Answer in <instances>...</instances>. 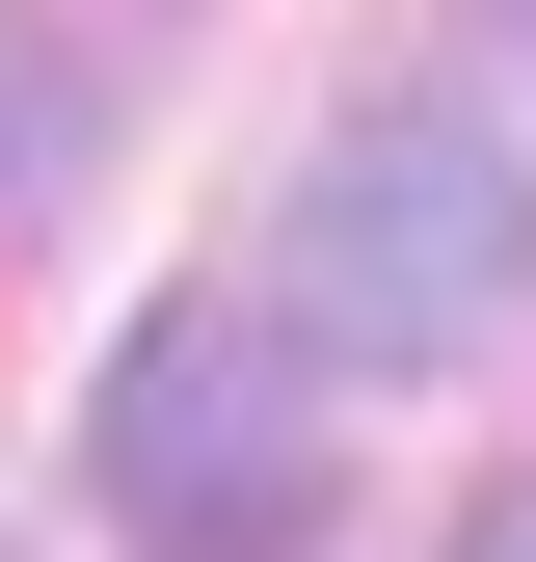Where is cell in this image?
I'll return each instance as SVG.
<instances>
[{
    "mask_svg": "<svg viewBox=\"0 0 536 562\" xmlns=\"http://www.w3.org/2000/svg\"><path fill=\"white\" fill-rule=\"evenodd\" d=\"M268 295H295L322 375H456L510 295H536V188L483 108H349L295 161V215H268Z\"/></svg>",
    "mask_w": 536,
    "mask_h": 562,
    "instance_id": "6da1fadb",
    "label": "cell"
},
{
    "mask_svg": "<svg viewBox=\"0 0 536 562\" xmlns=\"http://www.w3.org/2000/svg\"><path fill=\"white\" fill-rule=\"evenodd\" d=\"M108 536L134 562H295L322 536V348H295V295H161L108 348Z\"/></svg>",
    "mask_w": 536,
    "mask_h": 562,
    "instance_id": "7a4b0ae2",
    "label": "cell"
},
{
    "mask_svg": "<svg viewBox=\"0 0 536 562\" xmlns=\"http://www.w3.org/2000/svg\"><path fill=\"white\" fill-rule=\"evenodd\" d=\"M456 562H536V482H510V509H483V536H456Z\"/></svg>",
    "mask_w": 536,
    "mask_h": 562,
    "instance_id": "3957f363",
    "label": "cell"
},
{
    "mask_svg": "<svg viewBox=\"0 0 536 562\" xmlns=\"http://www.w3.org/2000/svg\"><path fill=\"white\" fill-rule=\"evenodd\" d=\"M510 27H536V0H510Z\"/></svg>",
    "mask_w": 536,
    "mask_h": 562,
    "instance_id": "277c9868",
    "label": "cell"
}]
</instances>
